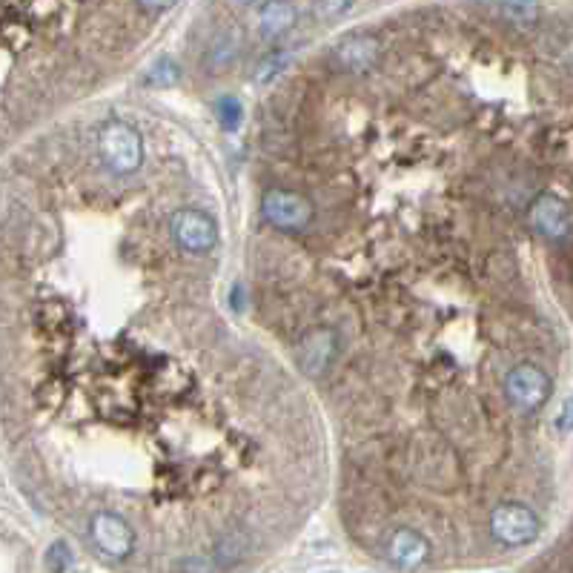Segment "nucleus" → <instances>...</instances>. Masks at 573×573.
<instances>
[{"mask_svg":"<svg viewBox=\"0 0 573 573\" xmlns=\"http://www.w3.org/2000/svg\"><path fill=\"white\" fill-rule=\"evenodd\" d=\"M98 152H101V161L118 175L135 172L144 161L141 135L124 121H107L101 127V132H98Z\"/></svg>","mask_w":573,"mask_h":573,"instance_id":"obj_1","label":"nucleus"},{"mask_svg":"<svg viewBox=\"0 0 573 573\" xmlns=\"http://www.w3.org/2000/svg\"><path fill=\"white\" fill-rule=\"evenodd\" d=\"M539 516L525 505L505 502L490 510V536L505 548H525L539 536Z\"/></svg>","mask_w":573,"mask_h":573,"instance_id":"obj_2","label":"nucleus"},{"mask_svg":"<svg viewBox=\"0 0 573 573\" xmlns=\"http://www.w3.org/2000/svg\"><path fill=\"white\" fill-rule=\"evenodd\" d=\"M551 376L536 364H519L505 376V396L519 413H536L551 399Z\"/></svg>","mask_w":573,"mask_h":573,"instance_id":"obj_3","label":"nucleus"},{"mask_svg":"<svg viewBox=\"0 0 573 573\" xmlns=\"http://www.w3.org/2000/svg\"><path fill=\"white\" fill-rule=\"evenodd\" d=\"M261 215L287 233H298L313 221V204L293 190H267L261 198Z\"/></svg>","mask_w":573,"mask_h":573,"instance_id":"obj_4","label":"nucleus"},{"mask_svg":"<svg viewBox=\"0 0 573 573\" xmlns=\"http://www.w3.org/2000/svg\"><path fill=\"white\" fill-rule=\"evenodd\" d=\"M170 233L178 241L181 250L187 253H210L218 241V230L215 221L201 210H178L170 218Z\"/></svg>","mask_w":573,"mask_h":573,"instance_id":"obj_5","label":"nucleus"},{"mask_svg":"<svg viewBox=\"0 0 573 573\" xmlns=\"http://www.w3.org/2000/svg\"><path fill=\"white\" fill-rule=\"evenodd\" d=\"M89 531H92V539H95L98 551L107 553L109 559H127L132 548H135V533H132V528H129L121 516L107 513V510H101V513L92 516Z\"/></svg>","mask_w":573,"mask_h":573,"instance_id":"obj_6","label":"nucleus"},{"mask_svg":"<svg viewBox=\"0 0 573 573\" xmlns=\"http://www.w3.org/2000/svg\"><path fill=\"white\" fill-rule=\"evenodd\" d=\"M333 61L344 69V72H367L373 69L376 61H379V41L373 35H364V32H356V35H347L336 43L333 49Z\"/></svg>","mask_w":573,"mask_h":573,"instance_id":"obj_7","label":"nucleus"},{"mask_svg":"<svg viewBox=\"0 0 573 573\" xmlns=\"http://www.w3.org/2000/svg\"><path fill=\"white\" fill-rule=\"evenodd\" d=\"M531 224L536 227V233H542L545 238L562 241L565 235L571 233V213L568 207L556 198V195H539L531 207Z\"/></svg>","mask_w":573,"mask_h":573,"instance_id":"obj_8","label":"nucleus"},{"mask_svg":"<svg viewBox=\"0 0 573 573\" xmlns=\"http://www.w3.org/2000/svg\"><path fill=\"white\" fill-rule=\"evenodd\" d=\"M430 556V545L422 533L416 531H396L387 542V559L396 565V568H404V571H416L422 568Z\"/></svg>","mask_w":573,"mask_h":573,"instance_id":"obj_9","label":"nucleus"},{"mask_svg":"<svg viewBox=\"0 0 573 573\" xmlns=\"http://www.w3.org/2000/svg\"><path fill=\"white\" fill-rule=\"evenodd\" d=\"M241 46H244V38H241V29H238V26L221 29L213 41H210L207 55H204L207 72H227V69L241 58Z\"/></svg>","mask_w":573,"mask_h":573,"instance_id":"obj_10","label":"nucleus"},{"mask_svg":"<svg viewBox=\"0 0 573 573\" xmlns=\"http://www.w3.org/2000/svg\"><path fill=\"white\" fill-rule=\"evenodd\" d=\"M333 353H336V336L330 330L310 333L301 344V353H298L301 370L310 373V376H319V373H324V367L333 361Z\"/></svg>","mask_w":573,"mask_h":573,"instance_id":"obj_11","label":"nucleus"},{"mask_svg":"<svg viewBox=\"0 0 573 573\" xmlns=\"http://www.w3.org/2000/svg\"><path fill=\"white\" fill-rule=\"evenodd\" d=\"M293 23H296V6L290 3H267L258 9V29L267 38L284 35Z\"/></svg>","mask_w":573,"mask_h":573,"instance_id":"obj_12","label":"nucleus"},{"mask_svg":"<svg viewBox=\"0 0 573 573\" xmlns=\"http://www.w3.org/2000/svg\"><path fill=\"white\" fill-rule=\"evenodd\" d=\"M213 109L218 124L227 129V132H235V129L241 127V121H244V107H241V101H238L235 95H221V98H215Z\"/></svg>","mask_w":573,"mask_h":573,"instance_id":"obj_13","label":"nucleus"},{"mask_svg":"<svg viewBox=\"0 0 573 573\" xmlns=\"http://www.w3.org/2000/svg\"><path fill=\"white\" fill-rule=\"evenodd\" d=\"M181 78V69L172 58H161L155 64L149 66L147 75H144V86H155V89H167V86L178 84Z\"/></svg>","mask_w":573,"mask_h":573,"instance_id":"obj_14","label":"nucleus"},{"mask_svg":"<svg viewBox=\"0 0 573 573\" xmlns=\"http://www.w3.org/2000/svg\"><path fill=\"white\" fill-rule=\"evenodd\" d=\"M287 61H290L287 52H273V55H267V58L258 64V69H255V84H270L278 72L287 66Z\"/></svg>","mask_w":573,"mask_h":573,"instance_id":"obj_15","label":"nucleus"},{"mask_svg":"<svg viewBox=\"0 0 573 573\" xmlns=\"http://www.w3.org/2000/svg\"><path fill=\"white\" fill-rule=\"evenodd\" d=\"M72 565V551L66 542H52V548L46 551V568L52 573H66Z\"/></svg>","mask_w":573,"mask_h":573,"instance_id":"obj_16","label":"nucleus"},{"mask_svg":"<svg viewBox=\"0 0 573 573\" xmlns=\"http://www.w3.org/2000/svg\"><path fill=\"white\" fill-rule=\"evenodd\" d=\"M493 12H499L502 18H508L510 23H531L536 15H539V9L536 6H528V3H505V6H496Z\"/></svg>","mask_w":573,"mask_h":573,"instance_id":"obj_17","label":"nucleus"},{"mask_svg":"<svg viewBox=\"0 0 573 573\" xmlns=\"http://www.w3.org/2000/svg\"><path fill=\"white\" fill-rule=\"evenodd\" d=\"M556 430H559V433H571L573 430V399L562 404V410H559V416H556Z\"/></svg>","mask_w":573,"mask_h":573,"instance_id":"obj_18","label":"nucleus"}]
</instances>
